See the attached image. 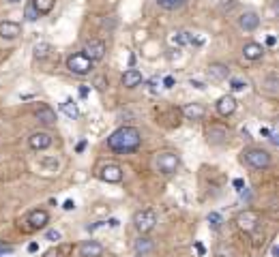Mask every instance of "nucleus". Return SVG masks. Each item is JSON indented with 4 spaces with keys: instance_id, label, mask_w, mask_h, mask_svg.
Instances as JSON below:
<instances>
[{
    "instance_id": "obj_9",
    "label": "nucleus",
    "mask_w": 279,
    "mask_h": 257,
    "mask_svg": "<svg viewBox=\"0 0 279 257\" xmlns=\"http://www.w3.org/2000/svg\"><path fill=\"white\" fill-rule=\"evenodd\" d=\"M99 176H101V180H105V182L116 184L123 180V169H120V165H116V163H107V165L101 167Z\"/></svg>"
},
{
    "instance_id": "obj_29",
    "label": "nucleus",
    "mask_w": 279,
    "mask_h": 257,
    "mask_svg": "<svg viewBox=\"0 0 279 257\" xmlns=\"http://www.w3.org/2000/svg\"><path fill=\"white\" fill-rule=\"evenodd\" d=\"M26 19H28V21H34V19H39L37 11L32 9V4H28V6H26Z\"/></svg>"
},
{
    "instance_id": "obj_26",
    "label": "nucleus",
    "mask_w": 279,
    "mask_h": 257,
    "mask_svg": "<svg viewBox=\"0 0 279 257\" xmlns=\"http://www.w3.org/2000/svg\"><path fill=\"white\" fill-rule=\"evenodd\" d=\"M185 2H187V0H157V4H159L161 9H166V11H176V9H181Z\"/></svg>"
},
{
    "instance_id": "obj_37",
    "label": "nucleus",
    "mask_w": 279,
    "mask_h": 257,
    "mask_svg": "<svg viewBox=\"0 0 279 257\" xmlns=\"http://www.w3.org/2000/svg\"><path fill=\"white\" fill-rule=\"evenodd\" d=\"M234 187L239 189V191H243V187H245V182H243L241 178H236V180H234Z\"/></svg>"
},
{
    "instance_id": "obj_28",
    "label": "nucleus",
    "mask_w": 279,
    "mask_h": 257,
    "mask_svg": "<svg viewBox=\"0 0 279 257\" xmlns=\"http://www.w3.org/2000/svg\"><path fill=\"white\" fill-rule=\"evenodd\" d=\"M245 88H247V82L236 80V77H234V80H230V90H232V92H243Z\"/></svg>"
},
{
    "instance_id": "obj_3",
    "label": "nucleus",
    "mask_w": 279,
    "mask_h": 257,
    "mask_svg": "<svg viewBox=\"0 0 279 257\" xmlns=\"http://www.w3.org/2000/svg\"><path fill=\"white\" fill-rule=\"evenodd\" d=\"M178 165H181V156H178L174 150H161V152H157V156H155V169L163 176L174 174Z\"/></svg>"
},
{
    "instance_id": "obj_44",
    "label": "nucleus",
    "mask_w": 279,
    "mask_h": 257,
    "mask_svg": "<svg viewBox=\"0 0 279 257\" xmlns=\"http://www.w3.org/2000/svg\"><path fill=\"white\" fill-rule=\"evenodd\" d=\"M80 95H82V97L88 95V88H86V86H82V88H80Z\"/></svg>"
},
{
    "instance_id": "obj_35",
    "label": "nucleus",
    "mask_w": 279,
    "mask_h": 257,
    "mask_svg": "<svg viewBox=\"0 0 279 257\" xmlns=\"http://www.w3.org/2000/svg\"><path fill=\"white\" fill-rule=\"evenodd\" d=\"M62 208H64V210H73V208H75V202H73V199H67V202L62 204Z\"/></svg>"
},
{
    "instance_id": "obj_7",
    "label": "nucleus",
    "mask_w": 279,
    "mask_h": 257,
    "mask_svg": "<svg viewBox=\"0 0 279 257\" xmlns=\"http://www.w3.org/2000/svg\"><path fill=\"white\" fill-rule=\"evenodd\" d=\"M236 223H239L241 232L252 234L258 227V223H260V214H258L256 210H245V212H241L239 217H236Z\"/></svg>"
},
{
    "instance_id": "obj_22",
    "label": "nucleus",
    "mask_w": 279,
    "mask_h": 257,
    "mask_svg": "<svg viewBox=\"0 0 279 257\" xmlns=\"http://www.w3.org/2000/svg\"><path fill=\"white\" fill-rule=\"evenodd\" d=\"M150 251H153V240L146 238V236H140V238L135 240V253H138L140 257H144Z\"/></svg>"
},
{
    "instance_id": "obj_27",
    "label": "nucleus",
    "mask_w": 279,
    "mask_h": 257,
    "mask_svg": "<svg viewBox=\"0 0 279 257\" xmlns=\"http://www.w3.org/2000/svg\"><path fill=\"white\" fill-rule=\"evenodd\" d=\"M221 223H224V217H221L219 212H211L209 214V225H211V230H221Z\"/></svg>"
},
{
    "instance_id": "obj_30",
    "label": "nucleus",
    "mask_w": 279,
    "mask_h": 257,
    "mask_svg": "<svg viewBox=\"0 0 279 257\" xmlns=\"http://www.w3.org/2000/svg\"><path fill=\"white\" fill-rule=\"evenodd\" d=\"M234 4H236V0H224V2H221V11H230V9H234Z\"/></svg>"
},
{
    "instance_id": "obj_34",
    "label": "nucleus",
    "mask_w": 279,
    "mask_h": 257,
    "mask_svg": "<svg viewBox=\"0 0 279 257\" xmlns=\"http://www.w3.org/2000/svg\"><path fill=\"white\" fill-rule=\"evenodd\" d=\"M11 253H13V247H0V257L11 255Z\"/></svg>"
},
{
    "instance_id": "obj_32",
    "label": "nucleus",
    "mask_w": 279,
    "mask_h": 257,
    "mask_svg": "<svg viewBox=\"0 0 279 257\" xmlns=\"http://www.w3.org/2000/svg\"><path fill=\"white\" fill-rule=\"evenodd\" d=\"M189 86H193V88H198V90H204L206 86L202 82H198V80H189Z\"/></svg>"
},
{
    "instance_id": "obj_42",
    "label": "nucleus",
    "mask_w": 279,
    "mask_h": 257,
    "mask_svg": "<svg viewBox=\"0 0 279 257\" xmlns=\"http://www.w3.org/2000/svg\"><path fill=\"white\" fill-rule=\"evenodd\" d=\"M275 43H277V39H275V37H269V39H267V45H269V47H273Z\"/></svg>"
},
{
    "instance_id": "obj_19",
    "label": "nucleus",
    "mask_w": 279,
    "mask_h": 257,
    "mask_svg": "<svg viewBox=\"0 0 279 257\" xmlns=\"http://www.w3.org/2000/svg\"><path fill=\"white\" fill-rule=\"evenodd\" d=\"M262 88H264V92H267V95L277 97V92H279V77H277L275 71H271V73H269L267 77H264Z\"/></svg>"
},
{
    "instance_id": "obj_11",
    "label": "nucleus",
    "mask_w": 279,
    "mask_h": 257,
    "mask_svg": "<svg viewBox=\"0 0 279 257\" xmlns=\"http://www.w3.org/2000/svg\"><path fill=\"white\" fill-rule=\"evenodd\" d=\"M28 144H30L32 150H45L52 146V135L47 131H37L30 135V139H28Z\"/></svg>"
},
{
    "instance_id": "obj_21",
    "label": "nucleus",
    "mask_w": 279,
    "mask_h": 257,
    "mask_svg": "<svg viewBox=\"0 0 279 257\" xmlns=\"http://www.w3.org/2000/svg\"><path fill=\"white\" fill-rule=\"evenodd\" d=\"M243 56H245L247 60H260L264 56V47L260 43H247V45L243 47Z\"/></svg>"
},
{
    "instance_id": "obj_15",
    "label": "nucleus",
    "mask_w": 279,
    "mask_h": 257,
    "mask_svg": "<svg viewBox=\"0 0 279 257\" xmlns=\"http://www.w3.org/2000/svg\"><path fill=\"white\" fill-rule=\"evenodd\" d=\"M80 255L82 257H101L103 255V247L97 240H86L80 245Z\"/></svg>"
},
{
    "instance_id": "obj_25",
    "label": "nucleus",
    "mask_w": 279,
    "mask_h": 257,
    "mask_svg": "<svg viewBox=\"0 0 279 257\" xmlns=\"http://www.w3.org/2000/svg\"><path fill=\"white\" fill-rule=\"evenodd\" d=\"M49 54H52V45L49 43H37L34 45V58L37 60H45Z\"/></svg>"
},
{
    "instance_id": "obj_12",
    "label": "nucleus",
    "mask_w": 279,
    "mask_h": 257,
    "mask_svg": "<svg viewBox=\"0 0 279 257\" xmlns=\"http://www.w3.org/2000/svg\"><path fill=\"white\" fill-rule=\"evenodd\" d=\"M206 139H209L211 146H224L228 141V131L224 127H211L206 131Z\"/></svg>"
},
{
    "instance_id": "obj_40",
    "label": "nucleus",
    "mask_w": 279,
    "mask_h": 257,
    "mask_svg": "<svg viewBox=\"0 0 279 257\" xmlns=\"http://www.w3.org/2000/svg\"><path fill=\"white\" fill-rule=\"evenodd\" d=\"M107 223H110V227H118V225H120V221H118V219H110Z\"/></svg>"
},
{
    "instance_id": "obj_36",
    "label": "nucleus",
    "mask_w": 279,
    "mask_h": 257,
    "mask_svg": "<svg viewBox=\"0 0 279 257\" xmlns=\"http://www.w3.org/2000/svg\"><path fill=\"white\" fill-rule=\"evenodd\" d=\"M28 251H30V253H37V251H39V245H37V242H30V245H28Z\"/></svg>"
},
{
    "instance_id": "obj_45",
    "label": "nucleus",
    "mask_w": 279,
    "mask_h": 257,
    "mask_svg": "<svg viewBox=\"0 0 279 257\" xmlns=\"http://www.w3.org/2000/svg\"><path fill=\"white\" fill-rule=\"evenodd\" d=\"M196 251H198L200 255H204V247H202V245H196Z\"/></svg>"
},
{
    "instance_id": "obj_39",
    "label": "nucleus",
    "mask_w": 279,
    "mask_h": 257,
    "mask_svg": "<svg viewBox=\"0 0 279 257\" xmlns=\"http://www.w3.org/2000/svg\"><path fill=\"white\" fill-rule=\"evenodd\" d=\"M271 144L277 146L279 144V139H277V133H271Z\"/></svg>"
},
{
    "instance_id": "obj_47",
    "label": "nucleus",
    "mask_w": 279,
    "mask_h": 257,
    "mask_svg": "<svg viewBox=\"0 0 279 257\" xmlns=\"http://www.w3.org/2000/svg\"><path fill=\"white\" fill-rule=\"evenodd\" d=\"M6 2H11V4H15V2H21V0H6Z\"/></svg>"
},
{
    "instance_id": "obj_8",
    "label": "nucleus",
    "mask_w": 279,
    "mask_h": 257,
    "mask_svg": "<svg viewBox=\"0 0 279 257\" xmlns=\"http://www.w3.org/2000/svg\"><path fill=\"white\" fill-rule=\"evenodd\" d=\"M26 223H28V230H43V227L49 223V214H47V210L37 208L28 214Z\"/></svg>"
},
{
    "instance_id": "obj_17",
    "label": "nucleus",
    "mask_w": 279,
    "mask_h": 257,
    "mask_svg": "<svg viewBox=\"0 0 279 257\" xmlns=\"http://www.w3.org/2000/svg\"><path fill=\"white\" fill-rule=\"evenodd\" d=\"M37 120H39L41 125H45V127H54L56 125V112L49 105H39Z\"/></svg>"
},
{
    "instance_id": "obj_46",
    "label": "nucleus",
    "mask_w": 279,
    "mask_h": 257,
    "mask_svg": "<svg viewBox=\"0 0 279 257\" xmlns=\"http://www.w3.org/2000/svg\"><path fill=\"white\" fill-rule=\"evenodd\" d=\"M271 255L277 257V245H273V249H271Z\"/></svg>"
},
{
    "instance_id": "obj_13",
    "label": "nucleus",
    "mask_w": 279,
    "mask_h": 257,
    "mask_svg": "<svg viewBox=\"0 0 279 257\" xmlns=\"http://www.w3.org/2000/svg\"><path fill=\"white\" fill-rule=\"evenodd\" d=\"M21 34V26L17 21H0V37L6 41H13Z\"/></svg>"
},
{
    "instance_id": "obj_38",
    "label": "nucleus",
    "mask_w": 279,
    "mask_h": 257,
    "mask_svg": "<svg viewBox=\"0 0 279 257\" xmlns=\"http://www.w3.org/2000/svg\"><path fill=\"white\" fill-rule=\"evenodd\" d=\"M45 257H62V253L60 251H49V253H45Z\"/></svg>"
},
{
    "instance_id": "obj_18",
    "label": "nucleus",
    "mask_w": 279,
    "mask_h": 257,
    "mask_svg": "<svg viewBox=\"0 0 279 257\" xmlns=\"http://www.w3.org/2000/svg\"><path fill=\"white\" fill-rule=\"evenodd\" d=\"M183 114L187 120H202L206 116V110H204V105H200V103H189L183 107Z\"/></svg>"
},
{
    "instance_id": "obj_20",
    "label": "nucleus",
    "mask_w": 279,
    "mask_h": 257,
    "mask_svg": "<svg viewBox=\"0 0 279 257\" xmlns=\"http://www.w3.org/2000/svg\"><path fill=\"white\" fill-rule=\"evenodd\" d=\"M123 86L125 88H135V86H140L142 84V73L138 69H127L125 73H123Z\"/></svg>"
},
{
    "instance_id": "obj_2",
    "label": "nucleus",
    "mask_w": 279,
    "mask_h": 257,
    "mask_svg": "<svg viewBox=\"0 0 279 257\" xmlns=\"http://www.w3.org/2000/svg\"><path fill=\"white\" fill-rule=\"evenodd\" d=\"M241 161L245 163V165L254 167V169H267L271 163H273L271 154L262 148H245L241 152Z\"/></svg>"
},
{
    "instance_id": "obj_43",
    "label": "nucleus",
    "mask_w": 279,
    "mask_h": 257,
    "mask_svg": "<svg viewBox=\"0 0 279 257\" xmlns=\"http://www.w3.org/2000/svg\"><path fill=\"white\" fill-rule=\"evenodd\" d=\"M84 148H86V141H80V144H77V148H75V150H77V152H82Z\"/></svg>"
},
{
    "instance_id": "obj_23",
    "label": "nucleus",
    "mask_w": 279,
    "mask_h": 257,
    "mask_svg": "<svg viewBox=\"0 0 279 257\" xmlns=\"http://www.w3.org/2000/svg\"><path fill=\"white\" fill-rule=\"evenodd\" d=\"M60 112H62L67 118H71V120H77V118H80V110H77V105L71 101V99H67V101L60 103Z\"/></svg>"
},
{
    "instance_id": "obj_14",
    "label": "nucleus",
    "mask_w": 279,
    "mask_h": 257,
    "mask_svg": "<svg viewBox=\"0 0 279 257\" xmlns=\"http://www.w3.org/2000/svg\"><path fill=\"white\" fill-rule=\"evenodd\" d=\"M209 77L213 82H224L230 77V67H228V64H221V62H213L209 67Z\"/></svg>"
},
{
    "instance_id": "obj_6",
    "label": "nucleus",
    "mask_w": 279,
    "mask_h": 257,
    "mask_svg": "<svg viewBox=\"0 0 279 257\" xmlns=\"http://www.w3.org/2000/svg\"><path fill=\"white\" fill-rule=\"evenodd\" d=\"M82 54H84L90 62L101 60L103 56H105V43H103L101 39H90V41H86V45H84V52H82Z\"/></svg>"
},
{
    "instance_id": "obj_24",
    "label": "nucleus",
    "mask_w": 279,
    "mask_h": 257,
    "mask_svg": "<svg viewBox=\"0 0 279 257\" xmlns=\"http://www.w3.org/2000/svg\"><path fill=\"white\" fill-rule=\"evenodd\" d=\"M54 2L56 0H32V9L37 11V15H47L49 11L54 9Z\"/></svg>"
},
{
    "instance_id": "obj_5",
    "label": "nucleus",
    "mask_w": 279,
    "mask_h": 257,
    "mask_svg": "<svg viewBox=\"0 0 279 257\" xmlns=\"http://www.w3.org/2000/svg\"><path fill=\"white\" fill-rule=\"evenodd\" d=\"M67 69L73 75H88L92 71V62L86 58L84 54H73L67 58Z\"/></svg>"
},
{
    "instance_id": "obj_4",
    "label": "nucleus",
    "mask_w": 279,
    "mask_h": 257,
    "mask_svg": "<svg viewBox=\"0 0 279 257\" xmlns=\"http://www.w3.org/2000/svg\"><path fill=\"white\" fill-rule=\"evenodd\" d=\"M133 225H135V230H138L140 234L153 232V230H155V225H157V212H155L153 208H144V210L135 212Z\"/></svg>"
},
{
    "instance_id": "obj_16",
    "label": "nucleus",
    "mask_w": 279,
    "mask_h": 257,
    "mask_svg": "<svg viewBox=\"0 0 279 257\" xmlns=\"http://www.w3.org/2000/svg\"><path fill=\"white\" fill-rule=\"evenodd\" d=\"M217 112L221 114V116H232V114L236 112V99L232 95H224L217 101Z\"/></svg>"
},
{
    "instance_id": "obj_33",
    "label": "nucleus",
    "mask_w": 279,
    "mask_h": 257,
    "mask_svg": "<svg viewBox=\"0 0 279 257\" xmlns=\"http://www.w3.org/2000/svg\"><path fill=\"white\" fill-rule=\"evenodd\" d=\"M163 86H166V88H172V86H174V77H172V75L163 77Z\"/></svg>"
},
{
    "instance_id": "obj_31",
    "label": "nucleus",
    "mask_w": 279,
    "mask_h": 257,
    "mask_svg": "<svg viewBox=\"0 0 279 257\" xmlns=\"http://www.w3.org/2000/svg\"><path fill=\"white\" fill-rule=\"evenodd\" d=\"M47 240H52V242L60 240V232H56V230H49V232H47Z\"/></svg>"
},
{
    "instance_id": "obj_10",
    "label": "nucleus",
    "mask_w": 279,
    "mask_h": 257,
    "mask_svg": "<svg viewBox=\"0 0 279 257\" xmlns=\"http://www.w3.org/2000/svg\"><path fill=\"white\" fill-rule=\"evenodd\" d=\"M239 26H241V30H245V32H254L256 28L260 26V15H258L256 11H245L239 17Z\"/></svg>"
},
{
    "instance_id": "obj_41",
    "label": "nucleus",
    "mask_w": 279,
    "mask_h": 257,
    "mask_svg": "<svg viewBox=\"0 0 279 257\" xmlns=\"http://www.w3.org/2000/svg\"><path fill=\"white\" fill-rule=\"evenodd\" d=\"M157 84H159L157 80H150V92H157Z\"/></svg>"
},
{
    "instance_id": "obj_1",
    "label": "nucleus",
    "mask_w": 279,
    "mask_h": 257,
    "mask_svg": "<svg viewBox=\"0 0 279 257\" xmlns=\"http://www.w3.org/2000/svg\"><path fill=\"white\" fill-rule=\"evenodd\" d=\"M107 146L114 152H135L142 146V133L135 127H120L107 137Z\"/></svg>"
}]
</instances>
